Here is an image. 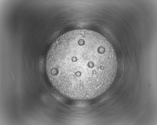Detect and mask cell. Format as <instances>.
Masks as SVG:
<instances>
[{
    "mask_svg": "<svg viewBox=\"0 0 157 125\" xmlns=\"http://www.w3.org/2000/svg\"><path fill=\"white\" fill-rule=\"evenodd\" d=\"M49 78L61 94L79 100L94 98L110 87L117 68L108 41L85 29L67 32L53 44L46 58Z\"/></svg>",
    "mask_w": 157,
    "mask_h": 125,
    "instance_id": "cell-1",
    "label": "cell"
}]
</instances>
